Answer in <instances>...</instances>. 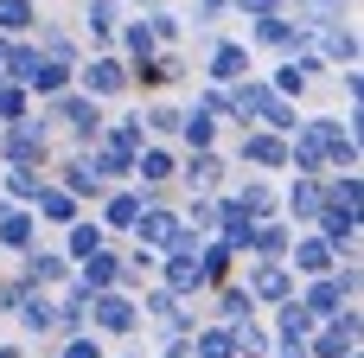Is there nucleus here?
Returning a JSON list of instances; mask_svg holds the SVG:
<instances>
[{
  "mask_svg": "<svg viewBox=\"0 0 364 358\" xmlns=\"http://www.w3.org/2000/svg\"><path fill=\"white\" fill-rule=\"evenodd\" d=\"M32 115H38L45 128H51V141H70V147H90V141L102 135V122H109V102L83 96V90L70 83V90H58V96L32 102Z\"/></svg>",
  "mask_w": 364,
  "mask_h": 358,
  "instance_id": "obj_1",
  "label": "nucleus"
},
{
  "mask_svg": "<svg viewBox=\"0 0 364 358\" xmlns=\"http://www.w3.org/2000/svg\"><path fill=\"white\" fill-rule=\"evenodd\" d=\"M0 358H38V346H26V339H0Z\"/></svg>",
  "mask_w": 364,
  "mask_h": 358,
  "instance_id": "obj_53",
  "label": "nucleus"
},
{
  "mask_svg": "<svg viewBox=\"0 0 364 358\" xmlns=\"http://www.w3.org/2000/svg\"><path fill=\"white\" fill-rule=\"evenodd\" d=\"M269 358H307V339H275Z\"/></svg>",
  "mask_w": 364,
  "mask_h": 358,
  "instance_id": "obj_52",
  "label": "nucleus"
},
{
  "mask_svg": "<svg viewBox=\"0 0 364 358\" xmlns=\"http://www.w3.org/2000/svg\"><path fill=\"white\" fill-rule=\"evenodd\" d=\"M314 51L339 70V64H358L364 58V32H358V19L352 13H333V19H320L314 26Z\"/></svg>",
  "mask_w": 364,
  "mask_h": 358,
  "instance_id": "obj_16",
  "label": "nucleus"
},
{
  "mask_svg": "<svg viewBox=\"0 0 364 358\" xmlns=\"http://www.w3.org/2000/svg\"><path fill=\"white\" fill-rule=\"evenodd\" d=\"M198 275H205V288H218V282H230L237 275V250L224 243V237H198Z\"/></svg>",
  "mask_w": 364,
  "mask_h": 358,
  "instance_id": "obj_37",
  "label": "nucleus"
},
{
  "mask_svg": "<svg viewBox=\"0 0 364 358\" xmlns=\"http://www.w3.org/2000/svg\"><path fill=\"white\" fill-rule=\"evenodd\" d=\"M326 70H333V64H326L314 45H301V51H282V64L269 70V90H275V96H288V102H307V90H314V83H326Z\"/></svg>",
  "mask_w": 364,
  "mask_h": 358,
  "instance_id": "obj_9",
  "label": "nucleus"
},
{
  "mask_svg": "<svg viewBox=\"0 0 364 358\" xmlns=\"http://www.w3.org/2000/svg\"><path fill=\"white\" fill-rule=\"evenodd\" d=\"M128 64L134 58H147V51H160V38H154V26H147V13H122V26H115V38H109Z\"/></svg>",
  "mask_w": 364,
  "mask_h": 358,
  "instance_id": "obj_35",
  "label": "nucleus"
},
{
  "mask_svg": "<svg viewBox=\"0 0 364 358\" xmlns=\"http://www.w3.org/2000/svg\"><path fill=\"white\" fill-rule=\"evenodd\" d=\"M102 141H115V147H141V141H147V128H141V109H122V115H109V122H102Z\"/></svg>",
  "mask_w": 364,
  "mask_h": 358,
  "instance_id": "obj_45",
  "label": "nucleus"
},
{
  "mask_svg": "<svg viewBox=\"0 0 364 358\" xmlns=\"http://www.w3.org/2000/svg\"><path fill=\"white\" fill-rule=\"evenodd\" d=\"M192 352L198 358H237V333L224 320H198L192 327Z\"/></svg>",
  "mask_w": 364,
  "mask_h": 358,
  "instance_id": "obj_40",
  "label": "nucleus"
},
{
  "mask_svg": "<svg viewBox=\"0 0 364 358\" xmlns=\"http://www.w3.org/2000/svg\"><path fill=\"white\" fill-rule=\"evenodd\" d=\"M224 192L237 199L243 218H275V211H282V179H269V173H243V167H230V186H224Z\"/></svg>",
  "mask_w": 364,
  "mask_h": 358,
  "instance_id": "obj_17",
  "label": "nucleus"
},
{
  "mask_svg": "<svg viewBox=\"0 0 364 358\" xmlns=\"http://www.w3.org/2000/svg\"><path fill=\"white\" fill-rule=\"evenodd\" d=\"M147 199H154V186H134V179H122V186H109V192H102L90 211H96V224H102V231L122 243V237L134 231V218H141V205H147Z\"/></svg>",
  "mask_w": 364,
  "mask_h": 358,
  "instance_id": "obj_13",
  "label": "nucleus"
},
{
  "mask_svg": "<svg viewBox=\"0 0 364 358\" xmlns=\"http://www.w3.org/2000/svg\"><path fill=\"white\" fill-rule=\"evenodd\" d=\"M45 179H51V167H0V199H13V205H32Z\"/></svg>",
  "mask_w": 364,
  "mask_h": 358,
  "instance_id": "obj_39",
  "label": "nucleus"
},
{
  "mask_svg": "<svg viewBox=\"0 0 364 358\" xmlns=\"http://www.w3.org/2000/svg\"><path fill=\"white\" fill-rule=\"evenodd\" d=\"M224 135H230V128H224L205 102L186 96V109H179V135H173V141H179V147H224Z\"/></svg>",
  "mask_w": 364,
  "mask_h": 358,
  "instance_id": "obj_28",
  "label": "nucleus"
},
{
  "mask_svg": "<svg viewBox=\"0 0 364 358\" xmlns=\"http://www.w3.org/2000/svg\"><path fill=\"white\" fill-rule=\"evenodd\" d=\"M83 320H90V333L96 339H141V301H134V288H102V295H90V307H83Z\"/></svg>",
  "mask_w": 364,
  "mask_h": 358,
  "instance_id": "obj_4",
  "label": "nucleus"
},
{
  "mask_svg": "<svg viewBox=\"0 0 364 358\" xmlns=\"http://www.w3.org/2000/svg\"><path fill=\"white\" fill-rule=\"evenodd\" d=\"M154 282L173 288V295H186V301L205 295V275H198V256H192V250H160V275H154Z\"/></svg>",
  "mask_w": 364,
  "mask_h": 358,
  "instance_id": "obj_29",
  "label": "nucleus"
},
{
  "mask_svg": "<svg viewBox=\"0 0 364 358\" xmlns=\"http://www.w3.org/2000/svg\"><path fill=\"white\" fill-rule=\"evenodd\" d=\"M51 243H58V250H64L70 263H83L90 250H102V243H115V237H109V231L96 224V211H83V218H70L64 231H51Z\"/></svg>",
  "mask_w": 364,
  "mask_h": 358,
  "instance_id": "obj_32",
  "label": "nucleus"
},
{
  "mask_svg": "<svg viewBox=\"0 0 364 358\" xmlns=\"http://www.w3.org/2000/svg\"><path fill=\"white\" fill-rule=\"evenodd\" d=\"M282 263H288V269H294V282H301V275H326L339 256H333V243H326L320 231H294V237H288V256H282Z\"/></svg>",
  "mask_w": 364,
  "mask_h": 358,
  "instance_id": "obj_26",
  "label": "nucleus"
},
{
  "mask_svg": "<svg viewBox=\"0 0 364 358\" xmlns=\"http://www.w3.org/2000/svg\"><path fill=\"white\" fill-rule=\"evenodd\" d=\"M77 90L96 96V102H122V96H128V58H122L115 45L83 51V58H77Z\"/></svg>",
  "mask_w": 364,
  "mask_h": 358,
  "instance_id": "obj_7",
  "label": "nucleus"
},
{
  "mask_svg": "<svg viewBox=\"0 0 364 358\" xmlns=\"http://www.w3.org/2000/svg\"><path fill=\"white\" fill-rule=\"evenodd\" d=\"M346 358H364V346H358V352H346Z\"/></svg>",
  "mask_w": 364,
  "mask_h": 358,
  "instance_id": "obj_55",
  "label": "nucleus"
},
{
  "mask_svg": "<svg viewBox=\"0 0 364 358\" xmlns=\"http://www.w3.org/2000/svg\"><path fill=\"white\" fill-rule=\"evenodd\" d=\"M6 320H13V327L26 333V346H38V352L58 339V301H51L45 288H26V295L13 301V314H6Z\"/></svg>",
  "mask_w": 364,
  "mask_h": 358,
  "instance_id": "obj_15",
  "label": "nucleus"
},
{
  "mask_svg": "<svg viewBox=\"0 0 364 358\" xmlns=\"http://www.w3.org/2000/svg\"><path fill=\"white\" fill-rule=\"evenodd\" d=\"M364 295V269H358V256L352 263H333L326 275H301L294 282V301L314 314V320H326V314H339L346 301H358Z\"/></svg>",
  "mask_w": 364,
  "mask_h": 358,
  "instance_id": "obj_2",
  "label": "nucleus"
},
{
  "mask_svg": "<svg viewBox=\"0 0 364 358\" xmlns=\"http://www.w3.org/2000/svg\"><path fill=\"white\" fill-rule=\"evenodd\" d=\"M237 282L256 295V307H262V314H269L275 301H288V295H294V269H288L282 256H243V263H237Z\"/></svg>",
  "mask_w": 364,
  "mask_h": 358,
  "instance_id": "obj_11",
  "label": "nucleus"
},
{
  "mask_svg": "<svg viewBox=\"0 0 364 358\" xmlns=\"http://www.w3.org/2000/svg\"><path fill=\"white\" fill-rule=\"evenodd\" d=\"M256 70V51H250V38L243 32H211L205 38V51H198V77L205 83H237V77H250Z\"/></svg>",
  "mask_w": 364,
  "mask_h": 358,
  "instance_id": "obj_6",
  "label": "nucleus"
},
{
  "mask_svg": "<svg viewBox=\"0 0 364 358\" xmlns=\"http://www.w3.org/2000/svg\"><path fill=\"white\" fill-rule=\"evenodd\" d=\"M186 77H192L186 45H160V51H147V58L128 64V96H166V90H179Z\"/></svg>",
  "mask_w": 364,
  "mask_h": 358,
  "instance_id": "obj_3",
  "label": "nucleus"
},
{
  "mask_svg": "<svg viewBox=\"0 0 364 358\" xmlns=\"http://www.w3.org/2000/svg\"><path fill=\"white\" fill-rule=\"evenodd\" d=\"M83 154H90V167H96V173H102L109 186L134 179V147H115V141H102V135H96V141H90Z\"/></svg>",
  "mask_w": 364,
  "mask_h": 358,
  "instance_id": "obj_36",
  "label": "nucleus"
},
{
  "mask_svg": "<svg viewBox=\"0 0 364 358\" xmlns=\"http://www.w3.org/2000/svg\"><path fill=\"white\" fill-rule=\"evenodd\" d=\"M173 179H179V141H141L134 147V186L173 192Z\"/></svg>",
  "mask_w": 364,
  "mask_h": 358,
  "instance_id": "obj_21",
  "label": "nucleus"
},
{
  "mask_svg": "<svg viewBox=\"0 0 364 358\" xmlns=\"http://www.w3.org/2000/svg\"><path fill=\"white\" fill-rule=\"evenodd\" d=\"M237 26H243L250 51H275V58H282V51H301V45H314V32H307V26H301L288 6H282V13H262V19H237Z\"/></svg>",
  "mask_w": 364,
  "mask_h": 358,
  "instance_id": "obj_10",
  "label": "nucleus"
},
{
  "mask_svg": "<svg viewBox=\"0 0 364 358\" xmlns=\"http://www.w3.org/2000/svg\"><path fill=\"white\" fill-rule=\"evenodd\" d=\"M230 19V0H192V13H186V26H224Z\"/></svg>",
  "mask_w": 364,
  "mask_h": 358,
  "instance_id": "obj_49",
  "label": "nucleus"
},
{
  "mask_svg": "<svg viewBox=\"0 0 364 358\" xmlns=\"http://www.w3.org/2000/svg\"><path fill=\"white\" fill-rule=\"evenodd\" d=\"M326 83L346 96V109H358V102H364V70H358V64H339V70H326Z\"/></svg>",
  "mask_w": 364,
  "mask_h": 358,
  "instance_id": "obj_47",
  "label": "nucleus"
},
{
  "mask_svg": "<svg viewBox=\"0 0 364 358\" xmlns=\"http://www.w3.org/2000/svg\"><path fill=\"white\" fill-rule=\"evenodd\" d=\"M58 141L38 115H19V122H0V167H51Z\"/></svg>",
  "mask_w": 364,
  "mask_h": 358,
  "instance_id": "obj_8",
  "label": "nucleus"
},
{
  "mask_svg": "<svg viewBox=\"0 0 364 358\" xmlns=\"http://www.w3.org/2000/svg\"><path fill=\"white\" fill-rule=\"evenodd\" d=\"M13 58H19V38L0 32V83H13Z\"/></svg>",
  "mask_w": 364,
  "mask_h": 358,
  "instance_id": "obj_51",
  "label": "nucleus"
},
{
  "mask_svg": "<svg viewBox=\"0 0 364 358\" xmlns=\"http://www.w3.org/2000/svg\"><path fill=\"white\" fill-rule=\"evenodd\" d=\"M320 205H326V192H320V173H282V218H288L294 231H307Z\"/></svg>",
  "mask_w": 364,
  "mask_h": 358,
  "instance_id": "obj_23",
  "label": "nucleus"
},
{
  "mask_svg": "<svg viewBox=\"0 0 364 358\" xmlns=\"http://www.w3.org/2000/svg\"><path fill=\"white\" fill-rule=\"evenodd\" d=\"M307 231H320V237L333 243V256H339V263H352V256H358V231H364V211H346V205H320Z\"/></svg>",
  "mask_w": 364,
  "mask_h": 358,
  "instance_id": "obj_22",
  "label": "nucleus"
},
{
  "mask_svg": "<svg viewBox=\"0 0 364 358\" xmlns=\"http://www.w3.org/2000/svg\"><path fill=\"white\" fill-rule=\"evenodd\" d=\"M122 6H128V13H147V6H160V0H122Z\"/></svg>",
  "mask_w": 364,
  "mask_h": 358,
  "instance_id": "obj_54",
  "label": "nucleus"
},
{
  "mask_svg": "<svg viewBox=\"0 0 364 358\" xmlns=\"http://www.w3.org/2000/svg\"><path fill=\"white\" fill-rule=\"evenodd\" d=\"M134 243H147V250H166L173 237H179V199L173 192H154L147 205H141V218H134V231H128Z\"/></svg>",
  "mask_w": 364,
  "mask_h": 358,
  "instance_id": "obj_20",
  "label": "nucleus"
},
{
  "mask_svg": "<svg viewBox=\"0 0 364 358\" xmlns=\"http://www.w3.org/2000/svg\"><path fill=\"white\" fill-rule=\"evenodd\" d=\"M288 13L314 32V26H320V19H333V13H352V0H288Z\"/></svg>",
  "mask_w": 364,
  "mask_h": 358,
  "instance_id": "obj_46",
  "label": "nucleus"
},
{
  "mask_svg": "<svg viewBox=\"0 0 364 358\" xmlns=\"http://www.w3.org/2000/svg\"><path fill=\"white\" fill-rule=\"evenodd\" d=\"M230 333H237V358H269V346H275V333H269L262 314H256V320H237Z\"/></svg>",
  "mask_w": 364,
  "mask_h": 358,
  "instance_id": "obj_42",
  "label": "nucleus"
},
{
  "mask_svg": "<svg viewBox=\"0 0 364 358\" xmlns=\"http://www.w3.org/2000/svg\"><path fill=\"white\" fill-rule=\"evenodd\" d=\"M179 109H186V96H141V128H147V141H173L179 135Z\"/></svg>",
  "mask_w": 364,
  "mask_h": 358,
  "instance_id": "obj_33",
  "label": "nucleus"
},
{
  "mask_svg": "<svg viewBox=\"0 0 364 358\" xmlns=\"http://www.w3.org/2000/svg\"><path fill=\"white\" fill-rule=\"evenodd\" d=\"M218 186H230V154L224 147H179L173 192H218Z\"/></svg>",
  "mask_w": 364,
  "mask_h": 358,
  "instance_id": "obj_12",
  "label": "nucleus"
},
{
  "mask_svg": "<svg viewBox=\"0 0 364 358\" xmlns=\"http://www.w3.org/2000/svg\"><path fill=\"white\" fill-rule=\"evenodd\" d=\"M32 218H38L45 231H64L70 218H83V199H77V192H64L58 179H45V186H38V199H32Z\"/></svg>",
  "mask_w": 364,
  "mask_h": 358,
  "instance_id": "obj_31",
  "label": "nucleus"
},
{
  "mask_svg": "<svg viewBox=\"0 0 364 358\" xmlns=\"http://www.w3.org/2000/svg\"><path fill=\"white\" fill-rule=\"evenodd\" d=\"M38 13H45L38 0H0V32H6V38H26V32L38 26Z\"/></svg>",
  "mask_w": 364,
  "mask_h": 358,
  "instance_id": "obj_43",
  "label": "nucleus"
},
{
  "mask_svg": "<svg viewBox=\"0 0 364 358\" xmlns=\"http://www.w3.org/2000/svg\"><path fill=\"white\" fill-rule=\"evenodd\" d=\"M19 282L26 288H45V295H58L64 282H70V256L58 250V243H32V250H19Z\"/></svg>",
  "mask_w": 364,
  "mask_h": 358,
  "instance_id": "obj_18",
  "label": "nucleus"
},
{
  "mask_svg": "<svg viewBox=\"0 0 364 358\" xmlns=\"http://www.w3.org/2000/svg\"><path fill=\"white\" fill-rule=\"evenodd\" d=\"M70 83H77V64H58V58H45V51H38V64L26 70V96H32V102L58 96V90H70Z\"/></svg>",
  "mask_w": 364,
  "mask_h": 358,
  "instance_id": "obj_34",
  "label": "nucleus"
},
{
  "mask_svg": "<svg viewBox=\"0 0 364 358\" xmlns=\"http://www.w3.org/2000/svg\"><path fill=\"white\" fill-rule=\"evenodd\" d=\"M288 0H230V19H262V13H282Z\"/></svg>",
  "mask_w": 364,
  "mask_h": 358,
  "instance_id": "obj_50",
  "label": "nucleus"
},
{
  "mask_svg": "<svg viewBox=\"0 0 364 358\" xmlns=\"http://www.w3.org/2000/svg\"><path fill=\"white\" fill-rule=\"evenodd\" d=\"M38 237H45V224L32 218V205L0 199V250H6V256H19V250H32Z\"/></svg>",
  "mask_w": 364,
  "mask_h": 358,
  "instance_id": "obj_30",
  "label": "nucleus"
},
{
  "mask_svg": "<svg viewBox=\"0 0 364 358\" xmlns=\"http://www.w3.org/2000/svg\"><path fill=\"white\" fill-rule=\"evenodd\" d=\"M269 109H275L269 77H256V70H250V77H237V83H230V128H250V122H262Z\"/></svg>",
  "mask_w": 364,
  "mask_h": 358,
  "instance_id": "obj_25",
  "label": "nucleus"
},
{
  "mask_svg": "<svg viewBox=\"0 0 364 358\" xmlns=\"http://www.w3.org/2000/svg\"><path fill=\"white\" fill-rule=\"evenodd\" d=\"M154 275H160V250H147V243L122 237V288H147Z\"/></svg>",
  "mask_w": 364,
  "mask_h": 358,
  "instance_id": "obj_38",
  "label": "nucleus"
},
{
  "mask_svg": "<svg viewBox=\"0 0 364 358\" xmlns=\"http://www.w3.org/2000/svg\"><path fill=\"white\" fill-rule=\"evenodd\" d=\"M32 45H38L45 58H58V64H77V58H83V38H77V26H70V19H51V13H38V26H32Z\"/></svg>",
  "mask_w": 364,
  "mask_h": 358,
  "instance_id": "obj_27",
  "label": "nucleus"
},
{
  "mask_svg": "<svg viewBox=\"0 0 364 358\" xmlns=\"http://www.w3.org/2000/svg\"><path fill=\"white\" fill-rule=\"evenodd\" d=\"M45 358H109V339H96V333H58Z\"/></svg>",
  "mask_w": 364,
  "mask_h": 358,
  "instance_id": "obj_41",
  "label": "nucleus"
},
{
  "mask_svg": "<svg viewBox=\"0 0 364 358\" xmlns=\"http://www.w3.org/2000/svg\"><path fill=\"white\" fill-rule=\"evenodd\" d=\"M64 288H77L83 301L102 295V288H122V243H102V250H90L83 263H70V282H64Z\"/></svg>",
  "mask_w": 364,
  "mask_h": 358,
  "instance_id": "obj_19",
  "label": "nucleus"
},
{
  "mask_svg": "<svg viewBox=\"0 0 364 358\" xmlns=\"http://www.w3.org/2000/svg\"><path fill=\"white\" fill-rule=\"evenodd\" d=\"M147 26H154V38H160V45H179V38H186V13H179L173 0L147 6Z\"/></svg>",
  "mask_w": 364,
  "mask_h": 358,
  "instance_id": "obj_44",
  "label": "nucleus"
},
{
  "mask_svg": "<svg viewBox=\"0 0 364 358\" xmlns=\"http://www.w3.org/2000/svg\"><path fill=\"white\" fill-rule=\"evenodd\" d=\"M51 179H58L64 192H77V199H83V211H90L102 192H109V179H102V173L90 167V154H83V147H70V141L51 154Z\"/></svg>",
  "mask_w": 364,
  "mask_h": 358,
  "instance_id": "obj_14",
  "label": "nucleus"
},
{
  "mask_svg": "<svg viewBox=\"0 0 364 358\" xmlns=\"http://www.w3.org/2000/svg\"><path fill=\"white\" fill-rule=\"evenodd\" d=\"M19 115H32L26 83H0V122H19Z\"/></svg>",
  "mask_w": 364,
  "mask_h": 358,
  "instance_id": "obj_48",
  "label": "nucleus"
},
{
  "mask_svg": "<svg viewBox=\"0 0 364 358\" xmlns=\"http://www.w3.org/2000/svg\"><path fill=\"white\" fill-rule=\"evenodd\" d=\"M122 13H128L122 0H77V19H70V26H77V38H83V51H96V45H109V38H115V26H122Z\"/></svg>",
  "mask_w": 364,
  "mask_h": 358,
  "instance_id": "obj_24",
  "label": "nucleus"
},
{
  "mask_svg": "<svg viewBox=\"0 0 364 358\" xmlns=\"http://www.w3.org/2000/svg\"><path fill=\"white\" fill-rule=\"evenodd\" d=\"M230 154V167H243V173H269V179H282L288 173V135H275V128H237V141L224 147Z\"/></svg>",
  "mask_w": 364,
  "mask_h": 358,
  "instance_id": "obj_5",
  "label": "nucleus"
}]
</instances>
